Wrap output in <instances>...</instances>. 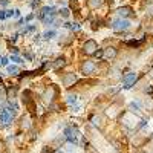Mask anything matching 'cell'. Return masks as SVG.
<instances>
[{"mask_svg":"<svg viewBox=\"0 0 153 153\" xmlns=\"http://www.w3.org/2000/svg\"><path fill=\"white\" fill-rule=\"evenodd\" d=\"M11 118H12V115H11L9 109H5L0 112V124L2 126H8L11 123Z\"/></svg>","mask_w":153,"mask_h":153,"instance_id":"3","label":"cell"},{"mask_svg":"<svg viewBox=\"0 0 153 153\" xmlns=\"http://www.w3.org/2000/svg\"><path fill=\"white\" fill-rule=\"evenodd\" d=\"M43 37L46 38V40H51V38H54V37H55V31H48V32L43 34Z\"/></svg>","mask_w":153,"mask_h":153,"instance_id":"16","label":"cell"},{"mask_svg":"<svg viewBox=\"0 0 153 153\" xmlns=\"http://www.w3.org/2000/svg\"><path fill=\"white\" fill-rule=\"evenodd\" d=\"M103 57H104V58H107V60H112V58H115V57H117V49H115L113 46H110V48H106V49L103 51Z\"/></svg>","mask_w":153,"mask_h":153,"instance_id":"7","label":"cell"},{"mask_svg":"<svg viewBox=\"0 0 153 153\" xmlns=\"http://www.w3.org/2000/svg\"><path fill=\"white\" fill-rule=\"evenodd\" d=\"M54 95H55V89L54 87H49L48 89V91L45 92V101H46V103H51V101H52L54 100Z\"/></svg>","mask_w":153,"mask_h":153,"instance_id":"10","label":"cell"},{"mask_svg":"<svg viewBox=\"0 0 153 153\" xmlns=\"http://www.w3.org/2000/svg\"><path fill=\"white\" fill-rule=\"evenodd\" d=\"M146 92H147V94H153V86H149V87H146Z\"/></svg>","mask_w":153,"mask_h":153,"instance_id":"27","label":"cell"},{"mask_svg":"<svg viewBox=\"0 0 153 153\" xmlns=\"http://www.w3.org/2000/svg\"><path fill=\"white\" fill-rule=\"evenodd\" d=\"M66 136H68L69 141L75 143V141H76V138H78V130H76L75 127H71V129L66 130Z\"/></svg>","mask_w":153,"mask_h":153,"instance_id":"8","label":"cell"},{"mask_svg":"<svg viewBox=\"0 0 153 153\" xmlns=\"http://www.w3.org/2000/svg\"><path fill=\"white\" fill-rule=\"evenodd\" d=\"M95 57H97V58H101V57H103V51H97V52H95Z\"/></svg>","mask_w":153,"mask_h":153,"instance_id":"25","label":"cell"},{"mask_svg":"<svg viewBox=\"0 0 153 153\" xmlns=\"http://www.w3.org/2000/svg\"><path fill=\"white\" fill-rule=\"evenodd\" d=\"M0 5H2V6H6V5H8V0H0Z\"/></svg>","mask_w":153,"mask_h":153,"instance_id":"29","label":"cell"},{"mask_svg":"<svg viewBox=\"0 0 153 153\" xmlns=\"http://www.w3.org/2000/svg\"><path fill=\"white\" fill-rule=\"evenodd\" d=\"M8 98L9 100H14L16 98V89H9V91H8Z\"/></svg>","mask_w":153,"mask_h":153,"instance_id":"18","label":"cell"},{"mask_svg":"<svg viewBox=\"0 0 153 153\" xmlns=\"http://www.w3.org/2000/svg\"><path fill=\"white\" fill-rule=\"evenodd\" d=\"M0 107H3V101L2 100H0Z\"/></svg>","mask_w":153,"mask_h":153,"instance_id":"31","label":"cell"},{"mask_svg":"<svg viewBox=\"0 0 153 153\" xmlns=\"http://www.w3.org/2000/svg\"><path fill=\"white\" fill-rule=\"evenodd\" d=\"M23 127H25V129H29V127H31V124H29L28 120H26V121H23Z\"/></svg>","mask_w":153,"mask_h":153,"instance_id":"26","label":"cell"},{"mask_svg":"<svg viewBox=\"0 0 153 153\" xmlns=\"http://www.w3.org/2000/svg\"><path fill=\"white\" fill-rule=\"evenodd\" d=\"M136 74H133V72H130V74H127L126 76H124V87L126 89H130L133 84H135V81H136Z\"/></svg>","mask_w":153,"mask_h":153,"instance_id":"4","label":"cell"},{"mask_svg":"<svg viewBox=\"0 0 153 153\" xmlns=\"http://www.w3.org/2000/svg\"><path fill=\"white\" fill-rule=\"evenodd\" d=\"M129 26H130V23L127 22V20H115V22H113V29L118 31V32L129 29Z\"/></svg>","mask_w":153,"mask_h":153,"instance_id":"2","label":"cell"},{"mask_svg":"<svg viewBox=\"0 0 153 153\" xmlns=\"http://www.w3.org/2000/svg\"><path fill=\"white\" fill-rule=\"evenodd\" d=\"M74 83H76V75L74 72H69V74H66L65 76H63V84H65L66 87L74 86Z\"/></svg>","mask_w":153,"mask_h":153,"instance_id":"5","label":"cell"},{"mask_svg":"<svg viewBox=\"0 0 153 153\" xmlns=\"http://www.w3.org/2000/svg\"><path fill=\"white\" fill-rule=\"evenodd\" d=\"M6 19V11H0V20Z\"/></svg>","mask_w":153,"mask_h":153,"instance_id":"24","label":"cell"},{"mask_svg":"<svg viewBox=\"0 0 153 153\" xmlns=\"http://www.w3.org/2000/svg\"><path fill=\"white\" fill-rule=\"evenodd\" d=\"M83 49H84V52H86L87 55H95L97 49H98V45H97L95 40H87V42L84 43Z\"/></svg>","mask_w":153,"mask_h":153,"instance_id":"1","label":"cell"},{"mask_svg":"<svg viewBox=\"0 0 153 153\" xmlns=\"http://www.w3.org/2000/svg\"><path fill=\"white\" fill-rule=\"evenodd\" d=\"M118 14L121 17H130V16H133V9L130 6H123L118 9Z\"/></svg>","mask_w":153,"mask_h":153,"instance_id":"9","label":"cell"},{"mask_svg":"<svg viewBox=\"0 0 153 153\" xmlns=\"http://www.w3.org/2000/svg\"><path fill=\"white\" fill-rule=\"evenodd\" d=\"M65 65H66V60H65V58H57L55 63H54V68L58 69V68H63Z\"/></svg>","mask_w":153,"mask_h":153,"instance_id":"12","label":"cell"},{"mask_svg":"<svg viewBox=\"0 0 153 153\" xmlns=\"http://www.w3.org/2000/svg\"><path fill=\"white\" fill-rule=\"evenodd\" d=\"M130 110H132V112H138V103H136V104L132 103V104H130Z\"/></svg>","mask_w":153,"mask_h":153,"instance_id":"22","label":"cell"},{"mask_svg":"<svg viewBox=\"0 0 153 153\" xmlns=\"http://www.w3.org/2000/svg\"><path fill=\"white\" fill-rule=\"evenodd\" d=\"M66 26H69L72 31H78V29H80V25H78V23H68Z\"/></svg>","mask_w":153,"mask_h":153,"instance_id":"17","label":"cell"},{"mask_svg":"<svg viewBox=\"0 0 153 153\" xmlns=\"http://www.w3.org/2000/svg\"><path fill=\"white\" fill-rule=\"evenodd\" d=\"M19 72H20V69H19L17 66H8V74H11V75H19Z\"/></svg>","mask_w":153,"mask_h":153,"instance_id":"14","label":"cell"},{"mask_svg":"<svg viewBox=\"0 0 153 153\" xmlns=\"http://www.w3.org/2000/svg\"><path fill=\"white\" fill-rule=\"evenodd\" d=\"M60 14L65 17V19H68V17H69V9H68V8H63V9L60 11Z\"/></svg>","mask_w":153,"mask_h":153,"instance_id":"19","label":"cell"},{"mask_svg":"<svg viewBox=\"0 0 153 153\" xmlns=\"http://www.w3.org/2000/svg\"><path fill=\"white\" fill-rule=\"evenodd\" d=\"M95 71V65H94V61H84L83 63V66H81V72L84 75H89V74H92Z\"/></svg>","mask_w":153,"mask_h":153,"instance_id":"6","label":"cell"},{"mask_svg":"<svg viewBox=\"0 0 153 153\" xmlns=\"http://www.w3.org/2000/svg\"><path fill=\"white\" fill-rule=\"evenodd\" d=\"M11 61H14V63H23V60H22L19 55H12V57H11Z\"/></svg>","mask_w":153,"mask_h":153,"instance_id":"20","label":"cell"},{"mask_svg":"<svg viewBox=\"0 0 153 153\" xmlns=\"http://www.w3.org/2000/svg\"><path fill=\"white\" fill-rule=\"evenodd\" d=\"M68 104H71V106H74L75 103H76V95H72V94H69L68 95Z\"/></svg>","mask_w":153,"mask_h":153,"instance_id":"15","label":"cell"},{"mask_svg":"<svg viewBox=\"0 0 153 153\" xmlns=\"http://www.w3.org/2000/svg\"><path fill=\"white\" fill-rule=\"evenodd\" d=\"M8 17H12V11H6V19Z\"/></svg>","mask_w":153,"mask_h":153,"instance_id":"30","label":"cell"},{"mask_svg":"<svg viewBox=\"0 0 153 153\" xmlns=\"http://www.w3.org/2000/svg\"><path fill=\"white\" fill-rule=\"evenodd\" d=\"M42 19H43V22H45L46 25H48V23H51V22L54 20V12H51V14H45Z\"/></svg>","mask_w":153,"mask_h":153,"instance_id":"13","label":"cell"},{"mask_svg":"<svg viewBox=\"0 0 153 153\" xmlns=\"http://www.w3.org/2000/svg\"><path fill=\"white\" fill-rule=\"evenodd\" d=\"M147 12H149V16L153 17V5H149V6H147Z\"/></svg>","mask_w":153,"mask_h":153,"instance_id":"23","label":"cell"},{"mask_svg":"<svg viewBox=\"0 0 153 153\" xmlns=\"http://www.w3.org/2000/svg\"><path fill=\"white\" fill-rule=\"evenodd\" d=\"M143 42H144V40H141V42H127V45H129V46H139Z\"/></svg>","mask_w":153,"mask_h":153,"instance_id":"21","label":"cell"},{"mask_svg":"<svg viewBox=\"0 0 153 153\" xmlns=\"http://www.w3.org/2000/svg\"><path fill=\"white\" fill-rule=\"evenodd\" d=\"M101 5H103V0H89V2H87V6L91 9H97Z\"/></svg>","mask_w":153,"mask_h":153,"instance_id":"11","label":"cell"},{"mask_svg":"<svg viewBox=\"0 0 153 153\" xmlns=\"http://www.w3.org/2000/svg\"><path fill=\"white\" fill-rule=\"evenodd\" d=\"M2 65H3V66H6V65H8V58L2 57Z\"/></svg>","mask_w":153,"mask_h":153,"instance_id":"28","label":"cell"}]
</instances>
